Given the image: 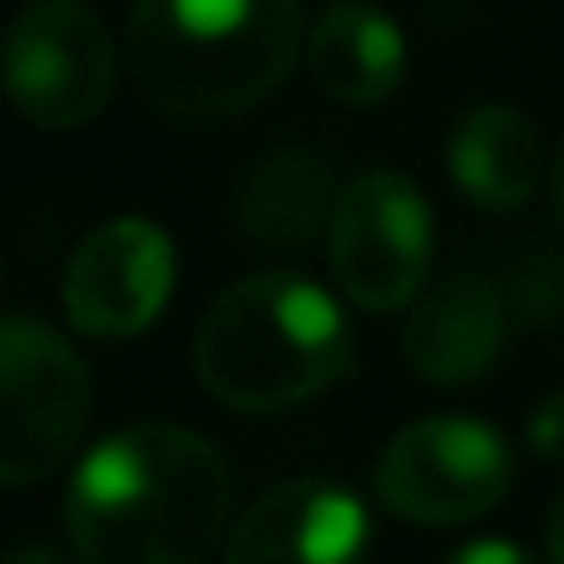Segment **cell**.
I'll return each instance as SVG.
<instances>
[{
  "label": "cell",
  "mask_w": 564,
  "mask_h": 564,
  "mask_svg": "<svg viewBox=\"0 0 564 564\" xmlns=\"http://www.w3.org/2000/svg\"><path fill=\"white\" fill-rule=\"evenodd\" d=\"M232 509V470L188 426L144 421L100 437L67 487L78 564H205Z\"/></svg>",
  "instance_id": "6da1fadb"
},
{
  "label": "cell",
  "mask_w": 564,
  "mask_h": 564,
  "mask_svg": "<svg viewBox=\"0 0 564 564\" xmlns=\"http://www.w3.org/2000/svg\"><path fill=\"white\" fill-rule=\"evenodd\" d=\"M305 45L300 0H133L128 67L139 95L188 128L260 106Z\"/></svg>",
  "instance_id": "7a4b0ae2"
},
{
  "label": "cell",
  "mask_w": 564,
  "mask_h": 564,
  "mask_svg": "<svg viewBox=\"0 0 564 564\" xmlns=\"http://www.w3.org/2000/svg\"><path fill=\"white\" fill-rule=\"evenodd\" d=\"M355 366V338L327 289L294 271L232 282L199 322L194 371L205 393L243 415L294 410Z\"/></svg>",
  "instance_id": "3957f363"
},
{
  "label": "cell",
  "mask_w": 564,
  "mask_h": 564,
  "mask_svg": "<svg viewBox=\"0 0 564 564\" xmlns=\"http://www.w3.org/2000/svg\"><path fill=\"white\" fill-rule=\"evenodd\" d=\"M0 481L34 487L78 443L89 421V366L45 322L7 316L0 327Z\"/></svg>",
  "instance_id": "277c9868"
},
{
  "label": "cell",
  "mask_w": 564,
  "mask_h": 564,
  "mask_svg": "<svg viewBox=\"0 0 564 564\" xmlns=\"http://www.w3.org/2000/svg\"><path fill=\"white\" fill-rule=\"evenodd\" d=\"M509 437L470 415L415 421L377 459V498L410 525H465L487 514L509 492Z\"/></svg>",
  "instance_id": "5b68a950"
},
{
  "label": "cell",
  "mask_w": 564,
  "mask_h": 564,
  "mask_svg": "<svg viewBox=\"0 0 564 564\" xmlns=\"http://www.w3.org/2000/svg\"><path fill=\"white\" fill-rule=\"evenodd\" d=\"M117 89V51L84 0H29L7 29V95L45 128L73 133L106 111Z\"/></svg>",
  "instance_id": "8992f818"
},
{
  "label": "cell",
  "mask_w": 564,
  "mask_h": 564,
  "mask_svg": "<svg viewBox=\"0 0 564 564\" xmlns=\"http://www.w3.org/2000/svg\"><path fill=\"white\" fill-rule=\"evenodd\" d=\"M327 249L338 289L360 311L388 316L421 294L432 271V210L410 177L377 166L338 194Z\"/></svg>",
  "instance_id": "52a82bcc"
},
{
  "label": "cell",
  "mask_w": 564,
  "mask_h": 564,
  "mask_svg": "<svg viewBox=\"0 0 564 564\" xmlns=\"http://www.w3.org/2000/svg\"><path fill=\"white\" fill-rule=\"evenodd\" d=\"M177 282V249L150 216H117L95 227L62 276V300L78 333L89 338H133L144 333Z\"/></svg>",
  "instance_id": "ba28073f"
},
{
  "label": "cell",
  "mask_w": 564,
  "mask_h": 564,
  "mask_svg": "<svg viewBox=\"0 0 564 564\" xmlns=\"http://www.w3.org/2000/svg\"><path fill=\"white\" fill-rule=\"evenodd\" d=\"M371 542L366 503L338 481H289L265 492L227 542V564H360Z\"/></svg>",
  "instance_id": "9c48e42d"
},
{
  "label": "cell",
  "mask_w": 564,
  "mask_h": 564,
  "mask_svg": "<svg viewBox=\"0 0 564 564\" xmlns=\"http://www.w3.org/2000/svg\"><path fill=\"white\" fill-rule=\"evenodd\" d=\"M503 349V300L487 276H448L443 289H432L410 327H404V355L426 382L465 388L492 371Z\"/></svg>",
  "instance_id": "30bf717a"
},
{
  "label": "cell",
  "mask_w": 564,
  "mask_h": 564,
  "mask_svg": "<svg viewBox=\"0 0 564 564\" xmlns=\"http://www.w3.org/2000/svg\"><path fill=\"white\" fill-rule=\"evenodd\" d=\"M311 78L338 106H382L404 84V34L388 12L366 0H338L311 23Z\"/></svg>",
  "instance_id": "8fae6325"
},
{
  "label": "cell",
  "mask_w": 564,
  "mask_h": 564,
  "mask_svg": "<svg viewBox=\"0 0 564 564\" xmlns=\"http://www.w3.org/2000/svg\"><path fill=\"white\" fill-rule=\"evenodd\" d=\"M448 172L465 199L514 210L542 177V139L514 106H470L448 133Z\"/></svg>",
  "instance_id": "7c38bea8"
},
{
  "label": "cell",
  "mask_w": 564,
  "mask_h": 564,
  "mask_svg": "<svg viewBox=\"0 0 564 564\" xmlns=\"http://www.w3.org/2000/svg\"><path fill=\"white\" fill-rule=\"evenodd\" d=\"M232 210L238 221L254 232V238H271V243H305L316 238V227L327 221L333 227V210H327V166L289 150V155H271L260 166L243 172L238 194H232Z\"/></svg>",
  "instance_id": "4fadbf2b"
},
{
  "label": "cell",
  "mask_w": 564,
  "mask_h": 564,
  "mask_svg": "<svg viewBox=\"0 0 564 564\" xmlns=\"http://www.w3.org/2000/svg\"><path fill=\"white\" fill-rule=\"evenodd\" d=\"M525 443L542 459H564V393H547L531 415H525Z\"/></svg>",
  "instance_id": "5bb4252c"
},
{
  "label": "cell",
  "mask_w": 564,
  "mask_h": 564,
  "mask_svg": "<svg viewBox=\"0 0 564 564\" xmlns=\"http://www.w3.org/2000/svg\"><path fill=\"white\" fill-rule=\"evenodd\" d=\"M443 564H536L520 542H503V536H487V542H465L454 547Z\"/></svg>",
  "instance_id": "9a60e30c"
},
{
  "label": "cell",
  "mask_w": 564,
  "mask_h": 564,
  "mask_svg": "<svg viewBox=\"0 0 564 564\" xmlns=\"http://www.w3.org/2000/svg\"><path fill=\"white\" fill-rule=\"evenodd\" d=\"M547 558L564 564V487H558V498H553V509H547Z\"/></svg>",
  "instance_id": "2e32d148"
},
{
  "label": "cell",
  "mask_w": 564,
  "mask_h": 564,
  "mask_svg": "<svg viewBox=\"0 0 564 564\" xmlns=\"http://www.w3.org/2000/svg\"><path fill=\"white\" fill-rule=\"evenodd\" d=\"M7 564H62V553L56 547H45V542H23V547H12V558Z\"/></svg>",
  "instance_id": "e0dca14e"
},
{
  "label": "cell",
  "mask_w": 564,
  "mask_h": 564,
  "mask_svg": "<svg viewBox=\"0 0 564 564\" xmlns=\"http://www.w3.org/2000/svg\"><path fill=\"white\" fill-rule=\"evenodd\" d=\"M553 210L564 221V144H558V161H553Z\"/></svg>",
  "instance_id": "ac0fdd59"
}]
</instances>
